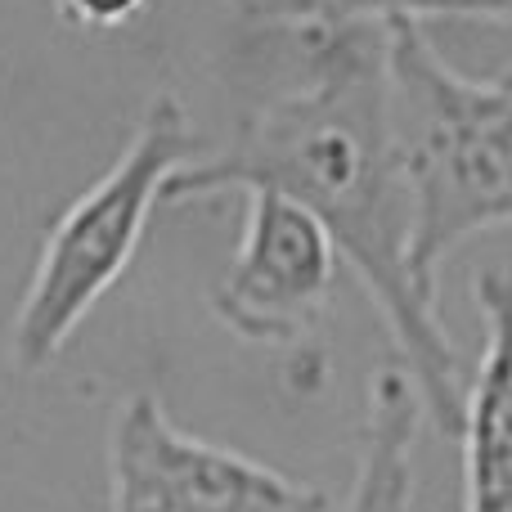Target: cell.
<instances>
[{
	"label": "cell",
	"mask_w": 512,
	"mask_h": 512,
	"mask_svg": "<svg viewBox=\"0 0 512 512\" xmlns=\"http://www.w3.org/2000/svg\"><path fill=\"white\" fill-rule=\"evenodd\" d=\"M301 77L239 126L230 149L198 158L167 185V203L274 189L328 230L387 319L400 369L441 436L463 427V364L436 315V288L414 265V198L391 131L387 23L306 27Z\"/></svg>",
	"instance_id": "cell-1"
},
{
	"label": "cell",
	"mask_w": 512,
	"mask_h": 512,
	"mask_svg": "<svg viewBox=\"0 0 512 512\" xmlns=\"http://www.w3.org/2000/svg\"><path fill=\"white\" fill-rule=\"evenodd\" d=\"M387 77L414 198V265L436 288L454 248L512 225V86L450 68L423 23H387Z\"/></svg>",
	"instance_id": "cell-2"
},
{
	"label": "cell",
	"mask_w": 512,
	"mask_h": 512,
	"mask_svg": "<svg viewBox=\"0 0 512 512\" xmlns=\"http://www.w3.org/2000/svg\"><path fill=\"white\" fill-rule=\"evenodd\" d=\"M198 158L203 135L194 131L185 104L171 90L153 95L113 167L45 230L32 283L9 328V360L18 373H41L59 360L68 337L135 261L153 207L167 203V185Z\"/></svg>",
	"instance_id": "cell-3"
},
{
	"label": "cell",
	"mask_w": 512,
	"mask_h": 512,
	"mask_svg": "<svg viewBox=\"0 0 512 512\" xmlns=\"http://www.w3.org/2000/svg\"><path fill=\"white\" fill-rule=\"evenodd\" d=\"M324 486L292 481L230 445L180 432L153 396H126L108 427V512H328Z\"/></svg>",
	"instance_id": "cell-4"
},
{
	"label": "cell",
	"mask_w": 512,
	"mask_h": 512,
	"mask_svg": "<svg viewBox=\"0 0 512 512\" xmlns=\"http://www.w3.org/2000/svg\"><path fill=\"white\" fill-rule=\"evenodd\" d=\"M328 230L274 189H252L243 239L225 279L212 288V315L252 346H297L319 333L337 283Z\"/></svg>",
	"instance_id": "cell-5"
},
{
	"label": "cell",
	"mask_w": 512,
	"mask_h": 512,
	"mask_svg": "<svg viewBox=\"0 0 512 512\" xmlns=\"http://www.w3.org/2000/svg\"><path fill=\"white\" fill-rule=\"evenodd\" d=\"M486 355L463 400V512H512V270L472 279Z\"/></svg>",
	"instance_id": "cell-6"
},
{
	"label": "cell",
	"mask_w": 512,
	"mask_h": 512,
	"mask_svg": "<svg viewBox=\"0 0 512 512\" xmlns=\"http://www.w3.org/2000/svg\"><path fill=\"white\" fill-rule=\"evenodd\" d=\"M423 396L396 364L373 373L360 432V468L346 512H414V454L423 427Z\"/></svg>",
	"instance_id": "cell-7"
},
{
	"label": "cell",
	"mask_w": 512,
	"mask_h": 512,
	"mask_svg": "<svg viewBox=\"0 0 512 512\" xmlns=\"http://www.w3.org/2000/svg\"><path fill=\"white\" fill-rule=\"evenodd\" d=\"M243 18L292 32L346 23H423V18H481L512 27V0H234Z\"/></svg>",
	"instance_id": "cell-8"
},
{
	"label": "cell",
	"mask_w": 512,
	"mask_h": 512,
	"mask_svg": "<svg viewBox=\"0 0 512 512\" xmlns=\"http://www.w3.org/2000/svg\"><path fill=\"white\" fill-rule=\"evenodd\" d=\"M149 5L153 0H59V14L77 27H122Z\"/></svg>",
	"instance_id": "cell-9"
},
{
	"label": "cell",
	"mask_w": 512,
	"mask_h": 512,
	"mask_svg": "<svg viewBox=\"0 0 512 512\" xmlns=\"http://www.w3.org/2000/svg\"><path fill=\"white\" fill-rule=\"evenodd\" d=\"M504 81H508V86H512V68H508V72H504Z\"/></svg>",
	"instance_id": "cell-10"
}]
</instances>
